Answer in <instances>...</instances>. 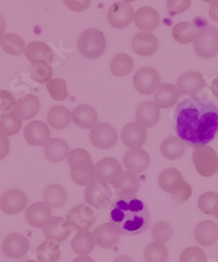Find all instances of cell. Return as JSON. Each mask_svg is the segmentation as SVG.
<instances>
[{
	"label": "cell",
	"mask_w": 218,
	"mask_h": 262,
	"mask_svg": "<svg viewBox=\"0 0 218 262\" xmlns=\"http://www.w3.org/2000/svg\"><path fill=\"white\" fill-rule=\"evenodd\" d=\"M176 132L191 147L211 143L218 132V108L204 97L192 96L182 100L176 110Z\"/></svg>",
	"instance_id": "6da1fadb"
},
{
	"label": "cell",
	"mask_w": 218,
	"mask_h": 262,
	"mask_svg": "<svg viewBox=\"0 0 218 262\" xmlns=\"http://www.w3.org/2000/svg\"><path fill=\"white\" fill-rule=\"evenodd\" d=\"M109 220L121 234L137 235L150 229L151 214L146 204L129 191H120L109 211Z\"/></svg>",
	"instance_id": "7a4b0ae2"
},
{
	"label": "cell",
	"mask_w": 218,
	"mask_h": 262,
	"mask_svg": "<svg viewBox=\"0 0 218 262\" xmlns=\"http://www.w3.org/2000/svg\"><path fill=\"white\" fill-rule=\"evenodd\" d=\"M70 176L77 185H89L95 180V165L91 155L82 148H76L68 155Z\"/></svg>",
	"instance_id": "3957f363"
},
{
	"label": "cell",
	"mask_w": 218,
	"mask_h": 262,
	"mask_svg": "<svg viewBox=\"0 0 218 262\" xmlns=\"http://www.w3.org/2000/svg\"><path fill=\"white\" fill-rule=\"evenodd\" d=\"M158 185L164 191L171 195L174 202L179 204L187 202L192 195L190 184L183 180L181 172L174 168L166 169L160 174Z\"/></svg>",
	"instance_id": "277c9868"
},
{
	"label": "cell",
	"mask_w": 218,
	"mask_h": 262,
	"mask_svg": "<svg viewBox=\"0 0 218 262\" xmlns=\"http://www.w3.org/2000/svg\"><path fill=\"white\" fill-rule=\"evenodd\" d=\"M106 37L97 29H87L81 33L77 39V48L81 55L87 59H97L106 49Z\"/></svg>",
	"instance_id": "5b68a950"
},
{
	"label": "cell",
	"mask_w": 218,
	"mask_h": 262,
	"mask_svg": "<svg viewBox=\"0 0 218 262\" xmlns=\"http://www.w3.org/2000/svg\"><path fill=\"white\" fill-rule=\"evenodd\" d=\"M192 160L201 177L211 178L218 171V157L211 146L203 145L195 147Z\"/></svg>",
	"instance_id": "8992f818"
},
{
	"label": "cell",
	"mask_w": 218,
	"mask_h": 262,
	"mask_svg": "<svg viewBox=\"0 0 218 262\" xmlns=\"http://www.w3.org/2000/svg\"><path fill=\"white\" fill-rule=\"evenodd\" d=\"M193 48L201 58L215 57L218 54V29L208 26L200 31L193 40Z\"/></svg>",
	"instance_id": "52a82bcc"
},
{
	"label": "cell",
	"mask_w": 218,
	"mask_h": 262,
	"mask_svg": "<svg viewBox=\"0 0 218 262\" xmlns=\"http://www.w3.org/2000/svg\"><path fill=\"white\" fill-rule=\"evenodd\" d=\"M84 197L87 204L96 209H101L111 203L112 193L107 183L94 180L86 186Z\"/></svg>",
	"instance_id": "ba28073f"
},
{
	"label": "cell",
	"mask_w": 218,
	"mask_h": 262,
	"mask_svg": "<svg viewBox=\"0 0 218 262\" xmlns=\"http://www.w3.org/2000/svg\"><path fill=\"white\" fill-rule=\"evenodd\" d=\"M95 220L96 214L92 207L85 204L73 207L67 215V221L72 226L73 230L77 232L89 230L94 224Z\"/></svg>",
	"instance_id": "9c48e42d"
},
{
	"label": "cell",
	"mask_w": 218,
	"mask_h": 262,
	"mask_svg": "<svg viewBox=\"0 0 218 262\" xmlns=\"http://www.w3.org/2000/svg\"><path fill=\"white\" fill-rule=\"evenodd\" d=\"M90 141L93 146L102 150L112 148L118 142L116 128L108 123L96 124L90 133Z\"/></svg>",
	"instance_id": "30bf717a"
},
{
	"label": "cell",
	"mask_w": 218,
	"mask_h": 262,
	"mask_svg": "<svg viewBox=\"0 0 218 262\" xmlns=\"http://www.w3.org/2000/svg\"><path fill=\"white\" fill-rule=\"evenodd\" d=\"M133 85L140 94L151 95L161 85V76L153 68H142L135 72L133 76Z\"/></svg>",
	"instance_id": "8fae6325"
},
{
	"label": "cell",
	"mask_w": 218,
	"mask_h": 262,
	"mask_svg": "<svg viewBox=\"0 0 218 262\" xmlns=\"http://www.w3.org/2000/svg\"><path fill=\"white\" fill-rule=\"evenodd\" d=\"M134 11L130 4L120 2L115 3L107 11V20L113 29H125L133 21Z\"/></svg>",
	"instance_id": "7c38bea8"
},
{
	"label": "cell",
	"mask_w": 218,
	"mask_h": 262,
	"mask_svg": "<svg viewBox=\"0 0 218 262\" xmlns=\"http://www.w3.org/2000/svg\"><path fill=\"white\" fill-rule=\"evenodd\" d=\"M26 205H28V197L20 189H8L0 197V209L4 213L9 215L22 212Z\"/></svg>",
	"instance_id": "4fadbf2b"
},
{
	"label": "cell",
	"mask_w": 218,
	"mask_h": 262,
	"mask_svg": "<svg viewBox=\"0 0 218 262\" xmlns=\"http://www.w3.org/2000/svg\"><path fill=\"white\" fill-rule=\"evenodd\" d=\"M30 249V242L24 235L20 233H12L5 237L2 250L7 258L19 259L28 254Z\"/></svg>",
	"instance_id": "5bb4252c"
},
{
	"label": "cell",
	"mask_w": 218,
	"mask_h": 262,
	"mask_svg": "<svg viewBox=\"0 0 218 262\" xmlns=\"http://www.w3.org/2000/svg\"><path fill=\"white\" fill-rule=\"evenodd\" d=\"M24 139L31 146H45L50 139V129L43 121H32L24 127Z\"/></svg>",
	"instance_id": "9a60e30c"
},
{
	"label": "cell",
	"mask_w": 218,
	"mask_h": 262,
	"mask_svg": "<svg viewBox=\"0 0 218 262\" xmlns=\"http://www.w3.org/2000/svg\"><path fill=\"white\" fill-rule=\"evenodd\" d=\"M206 25L204 19H195L193 22H180L172 28V37L179 43H189L193 41L197 33Z\"/></svg>",
	"instance_id": "2e32d148"
},
{
	"label": "cell",
	"mask_w": 218,
	"mask_h": 262,
	"mask_svg": "<svg viewBox=\"0 0 218 262\" xmlns=\"http://www.w3.org/2000/svg\"><path fill=\"white\" fill-rule=\"evenodd\" d=\"M52 219L51 208L45 203H34L25 212V220L33 228L44 229Z\"/></svg>",
	"instance_id": "e0dca14e"
},
{
	"label": "cell",
	"mask_w": 218,
	"mask_h": 262,
	"mask_svg": "<svg viewBox=\"0 0 218 262\" xmlns=\"http://www.w3.org/2000/svg\"><path fill=\"white\" fill-rule=\"evenodd\" d=\"M176 87L179 95L196 96L204 87H206V82L201 73L190 71L182 74L178 78Z\"/></svg>",
	"instance_id": "ac0fdd59"
},
{
	"label": "cell",
	"mask_w": 218,
	"mask_h": 262,
	"mask_svg": "<svg viewBox=\"0 0 218 262\" xmlns=\"http://www.w3.org/2000/svg\"><path fill=\"white\" fill-rule=\"evenodd\" d=\"M121 172V164L117 159L104 158L95 165V180L107 183V184H112Z\"/></svg>",
	"instance_id": "d6986e66"
},
{
	"label": "cell",
	"mask_w": 218,
	"mask_h": 262,
	"mask_svg": "<svg viewBox=\"0 0 218 262\" xmlns=\"http://www.w3.org/2000/svg\"><path fill=\"white\" fill-rule=\"evenodd\" d=\"M147 139L146 128L137 122L128 123L121 130V141L127 147L141 148Z\"/></svg>",
	"instance_id": "ffe728a7"
},
{
	"label": "cell",
	"mask_w": 218,
	"mask_h": 262,
	"mask_svg": "<svg viewBox=\"0 0 218 262\" xmlns=\"http://www.w3.org/2000/svg\"><path fill=\"white\" fill-rule=\"evenodd\" d=\"M73 228L67 219L61 216H52L50 222L43 229L44 235L47 239H54L58 243L65 242L71 235Z\"/></svg>",
	"instance_id": "44dd1931"
},
{
	"label": "cell",
	"mask_w": 218,
	"mask_h": 262,
	"mask_svg": "<svg viewBox=\"0 0 218 262\" xmlns=\"http://www.w3.org/2000/svg\"><path fill=\"white\" fill-rule=\"evenodd\" d=\"M120 235L119 230L111 223H104L97 226L93 233L95 244L105 249L116 246L120 239Z\"/></svg>",
	"instance_id": "7402d4cb"
},
{
	"label": "cell",
	"mask_w": 218,
	"mask_h": 262,
	"mask_svg": "<svg viewBox=\"0 0 218 262\" xmlns=\"http://www.w3.org/2000/svg\"><path fill=\"white\" fill-rule=\"evenodd\" d=\"M125 167L133 173L144 172L151 164V158L142 148H132L124 157Z\"/></svg>",
	"instance_id": "603a6c76"
},
{
	"label": "cell",
	"mask_w": 218,
	"mask_h": 262,
	"mask_svg": "<svg viewBox=\"0 0 218 262\" xmlns=\"http://www.w3.org/2000/svg\"><path fill=\"white\" fill-rule=\"evenodd\" d=\"M136 122L145 128L153 127L161 119V108L154 101H144L136 109Z\"/></svg>",
	"instance_id": "cb8c5ba5"
},
{
	"label": "cell",
	"mask_w": 218,
	"mask_h": 262,
	"mask_svg": "<svg viewBox=\"0 0 218 262\" xmlns=\"http://www.w3.org/2000/svg\"><path fill=\"white\" fill-rule=\"evenodd\" d=\"M158 39L153 34L142 32L135 34L132 39V49L136 55L141 57L153 56L158 49Z\"/></svg>",
	"instance_id": "d4e9b609"
},
{
	"label": "cell",
	"mask_w": 218,
	"mask_h": 262,
	"mask_svg": "<svg viewBox=\"0 0 218 262\" xmlns=\"http://www.w3.org/2000/svg\"><path fill=\"white\" fill-rule=\"evenodd\" d=\"M194 238L200 246H213L218 239V225L209 220L200 222L194 230Z\"/></svg>",
	"instance_id": "484cf974"
},
{
	"label": "cell",
	"mask_w": 218,
	"mask_h": 262,
	"mask_svg": "<svg viewBox=\"0 0 218 262\" xmlns=\"http://www.w3.org/2000/svg\"><path fill=\"white\" fill-rule=\"evenodd\" d=\"M160 14L152 7H142L134 13V23L142 32L154 31L160 24Z\"/></svg>",
	"instance_id": "4316f807"
},
{
	"label": "cell",
	"mask_w": 218,
	"mask_h": 262,
	"mask_svg": "<svg viewBox=\"0 0 218 262\" xmlns=\"http://www.w3.org/2000/svg\"><path fill=\"white\" fill-rule=\"evenodd\" d=\"M179 96L176 85L164 83L157 87V90L154 92V102L160 108L167 109L177 103Z\"/></svg>",
	"instance_id": "83f0119b"
},
{
	"label": "cell",
	"mask_w": 218,
	"mask_h": 262,
	"mask_svg": "<svg viewBox=\"0 0 218 262\" xmlns=\"http://www.w3.org/2000/svg\"><path fill=\"white\" fill-rule=\"evenodd\" d=\"M39 109V99L36 96L29 94L15 102L14 113L21 120H31L38 115Z\"/></svg>",
	"instance_id": "f1b7e54d"
},
{
	"label": "cell",
	"mask_w": 218,
	"mask_h": 262,
	"mask_svg": "<svg viewBox=\"0 0 218 262\" xmlns=\"http://www.w3.org/2000/svg\"><path fill=\"white\" fill-rule=\"evenodd\" d=\"M25 56L32 64L45 62L48 63L52 60L54 52L45 42L32 41L25 47Z\"/></svg>",
	"instance_id": "f546056e"
},
{
	"label": "cell",
	"mask_w": 218,
	"mask_h": 262,
	"mask_svg": "<svg viewBox=\"0 0 218 262\" xmlns=\"http://www.w3.org/2000/svg\"><path fill=\"white\" fill-rule=\"evenodd\" d=\"M71 116L74 124H76L78 127L89 129L93 128L97 124V113H96L95 109L89 106V104H81V106H77L71 112Z\"/></svg>",
	"instance_id": "4dcf8cb0"
},
{
	"label": "cell",
	"mask_w": 218,
	"mask_h": 262,
	"mask_svg": "<svg viewBox=\"0 0 218 262\" xmlns=\"http://www.w3.org/2000/svg\"><path fill=\"white\" fill-rule=\"evenodd\" d=\"M69 145L61 138H50L44 147V154L50 162H61L69 155Z\"/></svg>",
	"instance_id": "1f68e13d"
},
{
	"label": "cell",
	"mask_w": 218,
	"mask_h": 262,
	"mask_svg": "<svg viewBox=\"0 0 218 262\" xmlns=\"http://www.w3.org/2000/svg\"><path fill=\"white\" fill-rule=\"evenodd\" d=\"M94 247L95 239L89 231L77 232L71 241V249L78 256H89Z\"/></svg>",
	"instance_id": "d6a6232c"
},
{
	"label": "cell",
	"mask_w": 218,
	"mask_h": 262,
	"mask_svg": "<svg viewBox=\"0 0 218 262\" xmlns=\"http://www.w3.org/2000/svg\"><path fill=\"white\" fill-rule=\"evenodd\" d=\"M72 121L71 112L64 106L51 107L47 113V123L55 129L66 128Z\"/></svg>",
	"instance_id": "836d02e7"
},
{
	"label": "cell",
	"mask_w": 218,
	"mask_h": 262,
	"mask_svg": "<svg viewBox=\"0 0 218 262\" xmlns=\"http://www.w3.org/2000/svg\"><path fill=\"white\" fill-rule=\"evenodd\" d=\"M161 152L168 160H178L186 152V145L179 137L169 136L161 144Z\"/></svg>",
	"instance_id": "e575fe53"
},
{
	"label": "cell",
	"mask_w": 218,
	"mask_h": 262,
	"mask_svg": "<svg viewBox=\"0 0 218 262\" xmlns=\"http://www.w3.org/2000/svg\"><path fill=\"white\" fill-rule=\"evenodd\" d=\"M44 203L50 208H60L67 202V191L59 184L47 185L43 193Z\"/></svg>",
	"instance_id": "d590c367"
},
{
	"label": "cell",
	"mask_w": 218,
	"mask_h": 262,
	"mask_svg": "<svg viewBox=\"0 0 218 262\" xmlns=\"http://www.w3.org/2000/svg\"><path fill=\"white\" fill-rule=\"evenodd\" d=\"M0 47L8 55L21 56L25 51L26 46L24 39L19 36V35L13 33H7L0 37Z\"/></svg>",
	"instance_id": "8d00e7d4"
},
{
	"label": "cell",
	"mask_w": 218,
	"mask_h": 262,
	"mask_svg": "<svg viewBox=\"0 0 218 262\" xmlns=\"http://www.w3.org/2000/svg\"><path fill=\"white\" fill-rule=\"evenodd\" d=\"M140 184L141 181L140 178L136 176V173H133L131 171L121 172L120 176L112 183V186L115 189L120 191H129V193L136 194L140 188Z\"/></svg>",
	"instance_id": "74e56055"
},
{
	"label": "cell",
	"mask_w": 218,
	"mask_h": 262,
	"mask_svg": "<svg viewBox=\"0 0 218 262\" xmlns=\"http://www.w3.org/2000/svg\"><path fill=\"white\" fill-rule=\"evenodd\" d=\"M61 256L59 243L54 239H47L36 249V257L39 262H57Z\"/></svg>",
	"instance_id": "f35d334b"
},
{
	"label": "cell",
	"mask_w": 218,
	"mask_h": 262,
	"mask_svg": "<svg viewBox=\"0 0 218 262\" xmlns=\"http://www.w3.org/2000/svg\"><path fill=\"white\" fill-rule=\"evenodd\" d=\"M133 66V59L129 55L121 52V54H118L112 58L110 62V71L115 76L122 77L132 72Z\"/></svg>",
	"instance_id": "ab89813d"
},
{
	"label": "cell",
	"mask_w": 218,
	"mask_h": 262,
	"mask_svg": "<svg viewBox=\"0 0 218 262\" xmlns=\"http://www.w3.org/2000/svg\"><path fill=\"white\" fill-rule=\"evenodd\" d=\"M22 120L15 113H9L0 117V133L5 136H13L21 130Z\"/></svg>",
	"instance_id": "60d3db41"
},
{
	"label": "cell",
	"mask_w": 218,
	"mask_h": 262,
	"mask_svg": "<svg viewBox=\"0 0 218 262\" xmlns=\"http://www.w3.org/2000/svg\"><path fill=\"white\" fill-rule=\"evenodd\" d=\"M144 259L146 262H166L168 259V249L164 244L153 242L145 247Z\"/></svg>",
	"instance_id": "b9f144b4"
},
{
	"label": "cell",
	"mask_w": 218,
	"mask_h": 262,
	"mask_svg": "<svg viewBox=\"0 0 218 262\" xmlns=\"http://www.w3.org/2000/svg\"><path fill=\"white\" fill-rule=\"evenodd\" d=\"M46 89L50 95V97L57 100V101H63L68 98V86L67 82L63 78H54V80H50L46 84Z\"/></svg>",
	"instance_id": "7bdbcfd3"
},
{
	"label": "cell",
	"mask_w": 218,
	"mask_h": 262,
	"mask_svg": "<svg viewBox=\"0 0 218 262\" xmlns=\"http://www.w3.org/2000/svg\"><path fill=\"white\" fill-rule=\"evenodd\" d=\"M171 236H172V228L168 222L160 221L153 225L152 237L155 242L165 244L170 241Z\"/></svg>",
	"instance_id": "ee69618b"
},
{
	"label": "cell",
	"mask_w": 218,
	"mask_h": 262,
	"mask_svg": "<svg viewBox=\"0 0 218 262\" xmlns=\"http://www.w3.org/2000/svg\"><path fill=\"white\" fill-rule=\"evenodd\" d=\"M218 203V194L214 191H206L199 198V209L208 215H214V209Z\"/></svg>",
	"instance_id": "f6af8a7d"
},
{
	"label": "cell",
	"mask_w": 218,
	"mask_h": 262,
	"mask_svg": "<svg viewBox=\"0 0 218 262\" xmlns=\"http://www.w3.org/2000/svg\"><path fill=\"white\" fill-rule=\"evenodd\" d=\"M31 76L38 83H48L52 76V69L48 63L42 62L33 64L31 69Z\"/></svg>",
	"instance_id": "bcb514c9"
},
{
	"label": "cell",
	"mask_w": 218,
	"mask_h": 262,
	"mask_svg": "<svg viewBox=\"0 0 218 262\" xmlns=\"http://www.w3.org/2000/svg\"><path fill=\"white\" fill-rule=\"evenodd\" d=\"M179 262H207V257L202 248L192 246L181 252Z\"/></svg>",
	"instance_id": "7dc6e473"
},
{
	"label": "cell",
	"mask_w": 218,
	"mask_h": 262,
	"mask_svg": "<svg viewBox=\"0 0 218 262\" xmlns=\"http://www.w3.org/2000/svg\"><path fill=\"white\" fill-rule=\"evenodd\" d=\"M15 100L13 96L7 92L2 90L0 91V113L2 115H9V113H13L15 108Z\"/></svg>",
	"instance_id": "c3c4849f"
},
{
	"label": "cell",
	"mask_w": 218,
	"mask_h": 262,
	"mask_svg": "<svg viewBox=\"0 0 218 262\" xmlns=\"http://www.w3.org/2000/svg\"><path fill=\"white\" fill-rule=\"evenodd\" d=\"M191 6V0H167L169 15H177L186 12Z\"/></svg>",
	"instance_id": "681fc988"
},
{
	"label": "cell",
	"mask_w": 218,
	"mask_h": 262,
	"mask_svg": "<svg viewBox=\"0 0 218 262\" xmlns=\"http://www.w3.org/2000/svg\"><path fill=\"white\" fill-rule=\"evenodd\" d=\"M92 0H64L68 9L74 12H83L91 6Z\"/></svg>",
	"instance_id": "f907efd6"
},
{
	"label": "cell",
	"mask_w": 218,
	"mask_h": 262,
	"mask_svg": "<svg viewBox=\"0 0 218 262\" xmlns=\"http://www.w3.org/2000/svg\"><path fill=\"white\" fill-rule=\"evenodd\" d=\"M10 151V142L7 136L0 133V160L5 159Z\"/></svg>",
	"instance_id": "816d5d0a"
},
{
	"label": "cell",
	"mask_w": 218,
	"mask_h": 262,
	"mask_svg": "<svg viewBox=\"0 0 218 262\" xmlns=\"http://www.w3.org/2000/svg\"><path fill=\"white\" fill-rule=\"evenodd\" d=\"M208 13H209V17H211L214 22H218V0L211 4Z\"/></svg>",
	"instance_id": "f5cc1de1"
},
{
	"label": "cell",
	"mask_w": 218,
	"mask_h": 262,
	"mask_svg": "<svg viewBox=\"0 0 218 262\" xmlns=\"http://www.w3.org/2000/svg\"><path fill=\"white\" fill-rule=\"evenodd\" d=\"M211 91H212V93L214 94V96H216V97L218 98V75L214 78L213 82H212Z\"/></svg>",
	"instance_id": "db71d44e"
},
{
	"label": "cell",
	"mask_w": 218,
	"mask_h": 262,
	"mask_svg": "<svg viewBox=\"0 0 218 262\" xmlns=\"http://www.w3.org/2000/svg\"><path fill=\"white\" fill-rule=\"evenodd\" d=\"M113 262H135V261L127 255H121V256H118Z\"/></svg>",
	"instance_id": "11a10c76"
},
{
	"label": "cell",
	"mask_w": 218,
	"mask_h": 262,
	"mask_svg": "<svg viewBox=\"0 0 218 262\" xmlns=\"http://www.w3.org/2000/svg\"><path fill=\"white\" fill-rule=\"evenodd\" d=\"M6 31V20L5 17L0 14V37L3 36Z\"/></svg>",
	"instance_id": "9f6ffc18"
},
{
	"label": "cell",
	"mask_w": 218,
	"mask_h": 262,
	"mask_svg": "<svg viewBox=\"0 0 218 262\" xmlns=\"http://www.w3.org/2000/svg\"><path fill=\"white\" fill-rule=\"evenodd\" d=\"M72 262H95V261L89 256H78Z\"/></svg>",
	"instance_id": "6f0895ef"
},
{
	"label": "cell",
	"mask_w": 218,
	"mask_h": 262,
	"mask_svg": "<svg viewBox=\"0 0 218 262\" xmlns=\"http://www.w3.org/2000/svg\"><path fill=\"white\" fill-rule=\"evenodd\" d=\"M214 215L217 217L218 219V203L216 204V206H215V209H214Z\"/></svg>",
	"instance_id": "680465c9"
},
{
	"label": "cell",
	"mask_w": 218,
	"mask_h": 262,
	"mask_svg": "<svg viewBox=\"0 0 218 262\" xmlns=\"http://www.w3.org/2000/svg\"><path fill=\"white\" fill-rule=\"evenodd\" d=\"M202 2L207 3V4H213V3H215V2H216V0H202Z\"/></svg>",
	"instance_id": "91938a15"
},
{
	"label": "cell",
	"mask_w": 218,
	"mask_h": 262,
	"mask_svg": "<svg viewBox=\"0 0 218 262\" xmlns=\"http://www.w3.org/2000/svg\"><path fill=\"white\" fill-rule=\"evenodd\" d=\"M124 2H125V3H128V4H129V3H133V2H135V0H124Z\"/></svg>",
	"instance_id": "94428289"
},
{
	"label": "cell",
	"mask_w": 218,
	"mask_h": 262,
	"mask_svg": "<svg viewBox=\"0 0 218 262\" xmlns=\"http://www.w3.org/2000/svg\"><path fill=\"white\" fill-rule=\"evenodd\" d=\"M25 262H37V261H34V260H28V261H25Z\"/></svg>",
	"instance_id": "6125c7cd"
}]
</instances>
